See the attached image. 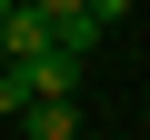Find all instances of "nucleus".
I'll return each instance as SVG.
<instances>
[{
    "label": "nucleus",
    "mask_w": 150,
    "mask_h": 140,
    "mask_svg": "<svg viewBox=\"0 0 150 140\" xmlns=\"http://www.w3.org/2000/svg\"><path fill=\"white\" fill-rule=\"evenodd\" d=\"M40 50H60V30L30 10V0H10V10H0V60H40Z\"/></svg>",
    "instance_id": "obj_1"
},
{
    "label": "nucleus",
    "mask_w": 150,
    "mask_h": 140,
    "mask_svg": "<svg viewBox=\"0 0 150 140\" xmlns=\"http://www.w3.org/2000/svg\"><path fill=\"white\" fill-rule=\"evenodd\" d=\"M20 140H80V100H30L20 110Z\"/></svg>",
    "instance_id": "obj_2"
},
{
    "label": "nucleus",
    "mask_w": 150,
    "mask_h": 140,
    "mask_svg": "<svg viewBox=\"0 0 150 140\" xmlns=\"http://www.w3.org/2000/svg\"><path fill=\"white\" fill-rule=\"evenodd\" d=\"M30 10H40V20H90L80 0H30Z\"/></svg>",
    "instance_id": "obj_5"
},
{
    "label": "nucleus",
    "mask_w": 150,
    "mask_h": 140,
    "mask_svg": "<svg viewBox=\"0 0 150 140\" xmlns=\"http://www.w3.org/2000/svg\"><path fill=\"white\" fill-rule=\"evenodd\" d=\"M0 10H10V0H0Z\"/></svg>",
    "instance_id": "obj_6"
},
{
    "label": "nucleus",
    "mask_w": 150,
    "mask_h": 140,
    "mask_svg": "<svg viewBox=\"0 0 150 140\" xmlns=\"http://www.w3.org/2000/svg\"><path fill=\"white\" fill-rule=\"evenodd\" d=\"M0 110H10V120L30 110V70H20V60H10V70H0Z\"/></svg>",
    "instance_id": "obj_3"
},
{
    "label": "nucleus",
    "mask_w": 150,
    "mask_h": 140,
    "mask_svg": "<svg viewBox=\"0 0 150 140\" xmlns=\"http://www.w3.org/2000/svg\"><path fill=\"white\" fill-rule=\"evenodd\" d=\"M80 10H90V30H120V20H130V0H80Z\"/></svg>",
    "instance_id": "obj_4"
}]
</instances>
